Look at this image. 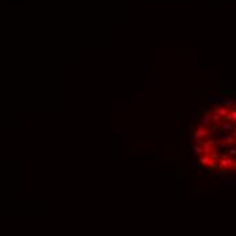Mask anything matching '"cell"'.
Returning <instances> with one entry per match:
<instances>
[{
  "instance_id": "cell-1",
  "label": "cell",
  "mask_w": 236,
  "mask_h": 236,
  "mask_svg": "<svg viewBox=\"0 0 236 236\" xmlns=\"http://www.w3.org/2000/svg\"><path fill=\"white\" fill-rule=\"evenodd\" d=\"M194 140V151L204 167L236 171V103L224 101L204 115Z\"/></svg>"
}]
</instances>
